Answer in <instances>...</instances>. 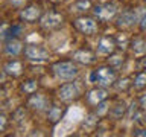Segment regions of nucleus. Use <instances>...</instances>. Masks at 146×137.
Wrapping results in <instances>:
<instances>
[{
    "label": "nucleus",
    "mask_w": 146,
    "mask_h": 137,
    "mask_svg": "<svg viewBox=\"0 0 146 137\" xmlns=\"http://www.w3.org/2000/svg\"><path fill=\"white\" fill-rule=\"evenodd\" d=\"M126 111V107H125V102H119L117 105H114L113 110H111V114L114 119H122V116L125 114Z\"/></svg>",
    "instance_id": "4be33fe9"
},
{
    "label": "nucleus",
    "mask_w": 146,
    "mask_h": 137,
    "mask_svg": "<svg viewBox=\"0 0 146 137\" xmlns=\"http://www.w3.org/2000/svg\"><path fill=\"white\" fill-rule=\"evenodd\" d=\"M3 73L11 78H18L23 73V63L18 59H9L3 64Z\"/></svg>",
    "instance_id": "ddd939ff"
},
{
    "label": "nucleus",
    "mask_w": 146,
    "mask_h": 137,
    "mask_svg": "<svg viewBox=\"0 0 146 137\" xmlns=\"http://www.w3.org/2000/svg\"><path fill=\"white\" fill-rule=\"evenodd\" d=\"M70 9L73 12H87L90 9H93V3L90 0H76L70 6Z\"/></svg>",
    "instance_id": "a211bd4d"
},
{
    "label": "nucleus",
    "mask_w": 146,
    "mask_h": 137,
    "mask_svg": "<svg viewBox=\"0 0 146 137\" xmlns=\"http://www.w3.org/2000/svg\"><path fill=\"white\" fill-rule=\"evenodd\" d=\"M145 3H146V0H145Z\"/></svg>",
    "instance_id": "c756f323"
},
{
    "label": "nucleus",
    "mask_w": 146,
    "mask_h": 137,
    "mask_svg": "<svg viewBox=\"0 0 146 137\" xmlns=\"http://www.w3.org/2000/svg\"><path fill=\"white\" fill-rule=\"evenodd\" d=\"M73 61L76 63H81V64H85V66H88V64H93L94 63V53L91 52L88 49H79L76 50V52H73Z\"/></svg>",
    "instance_id": "2eb2a0df"
},
{
    "label": "nucleus",
    "mask_w": 146,
    "mask_h": 137,
    "mask_svg": "<svg viewBox=\"0 0 146 137\" xmlns=\"http://www.w3.org/2000/svg\"><path fill=\"white\" fill-rule=\"evenodd\" d=\"M107 111H108V104L105 102V100H102L99 105H98V110H96V114H98L99 117H102V116H105L107 114Z\"/></svg>",
    "instance_id": "b1692460"
},
{
    "label": "nucleus",
    "mask_w": 146,
    "mask_h": 137,
    "mask_svg": "<svg viewBox=\"0 0 146 137\" xmlns=\"http://www.w3.org/2000/svg\"><path fill=\"white\" fill-rule=\"evenodd\" d=\"M23 2H26V0H11V3L14 5V6H21Z\"/></svg>",
    "instance_id": "bb28decb"
},
{
    "label": "nucleus",
    "mask_w": 146,
    "mask_h": 137,
    "mask_svg": "<svg viewBox=\"0 0 146 137\" xmlns=\"http://www.w3.org/2000/svg\"><path fill=\"white\" fill-rule=\"evenodd\" d=\"M116 47H117L116 38H114V37H110V35H104V37H100V40L98 43V53L111 55V53H114Z\"/></svg>",
    "instance_id": "9d476101"
},
{
    "label": "nucleus",
    "mask_w": 146,
    "mask_h": 137,
    "mask_svg": "<svg viewBox=\"0 0 146 137\" xmlns=\"http://www.w3.org/2000/svg\"><path fill=\"white\" fill-rule=\"evenodd\" d=\"M93 14L94 17L98 18L99 21H110L116 17L117 14V6L114 3H100V5H96L93 6Z\"/></svg>",
    "instance_id": "7ed1b4c3"
},
{
    "label": "nucleus",
    "mask_w": 146,
    "mask_h": 137,
    "mask_svg": "<svg viewBox=\"0 0 146 137\" xmlns=\"http://www.w3.org/2000/svg\"><path fill=\"white\" fill-rule=\"evenodd\" d=\"M62 114H64V108L58 107V105H52V107L47 110V120L55 125L56 122L61 120Z\"/></svg>",
    "instance_id": "dca6fc26"
},
{
    "label": "nucleus",
    "mask_w": 146,
    "mask_h": 137,
    "mask_svg": "<svg viewBox=\"0 0 146 137\" xmlns=\"http://www.w3.org/2000/svg\"><path fill=\"white\" fill-rule=\"evenodd\" d=\"M134 136H146V130H137L134 131Z\"/></svg>",
    "instance_id": "cd10ccee"
},
{
    "label": "nucleus",
    "mask_w": 146,
    "mask_h": 137,
    "mask_svg": "<svg viewBox=\"0 0 146 137\" xmlns=\"http://www.w3.org/2000/svg\"><path fill=\"white\" fill-rule=\"evenodd\" d=\"M108 64L114 68H120L123 64V55L122 53H111V58L108 59Z\"/></svg>",
    "instance_id": "412c9836"
},
{
    "label": "nucleus",
    "mask_w": 146,
    "mask_h": 137,
    "mask_svg": "<svg viewBox=\"0 0 146 137\" xmlns=\"http://www.w3.org/2000/svg\"><path fill=\"white\" fill-rule=\"evenodd\" d=\"M139 27H140V31H141V32H146V14L140 18V21H139Z\"/></svg>",
    "instance_id": "393cba45"
},
{
    "label": "nucleus",
    "mask_w": 146,
    "mask_h": 137,
    "mask_svg": "<svg viewBox=\"0 0 146 137\" xmlns=\"http://www.w3.org/2000/svg\"><path fill=\"white\" fill-rule=\"evenodd\" d=\"M20 90H21V93H25V94H34L36 90H38V81L36 79H26V81H23L21 82V85H20Z\"/></svg>",
    "instance_id": "f3484780"
},
{
    "label": "nucleus",
    "mask_w": 146,
    "mask_h": 137,
    "mask_svg": "<svg viewBox=\"0 0 146 137\" xmlns=\"http://www.w3.org/2000/svg\"><path fill=\"white\" fill-rule=\"evenodd\" d=\"M131 85H132V82H131L129 78H123V79H120V81H119L117 84H116L117 90H122V91H126Z\"/></svg>",
    "instance_id": "5701e85b"
},
{
    "label": "nucleus",
    "mask_w": 146,
    "mask_h": 137,
    "mask_svg": "<svg viewBox=\"0 0 146 137\" xmlns=\"http://www.w3.org/2000/svg\"><path fill=\"white\" fill-rule=\"evenodd\" d=\"M3 52H5V55H8V57L15 58L23 52V43L18 38H14L12 37V38H9L6 43H5Z\"/></svg>",
    "instance_id": "f8f14e48"
},
{
    "label": "nucleus",
    "mask_w": 146,
    "mask_h": 137,
    "mask_svg": "<svg viewBox=\"0 0 146 137\" xmlns=\"http://www.w3.org/2000/svg\"><path fill=\"white\" fill-rule=\"evenodd\" d=\"M27 107L32 108L34 111L36 113H41V111H46V110H49V99L46 98L44 94H31L29 100H27Z\"/></svg>",
    "instance_id": "1a4fd4ad"
},
{
    "label": "nucleus",
    "mask_w": 146,
    "mask_h": 137,
    "mask_svg": "<svg viewBox=\"0 0 146 137\" xmlns=\"http://www.w3.org/2000/svg\"><path fill=\"white\" fill-rule=\"evenodd\" d=\"M116 79H117L116 68L111 67L110 64L108 66H100L91 73V81H93L96 85L105 87V88L116 84Z\"/></svg>",
    "instance_id": "f257e3e1"
},
{
    "label": "nucleus",
    "mask_w": 146,
    "mask_h": 137,
    "mask_svg": "<svg viewBox=\"0 0 146 137\" xmlns=\"http://www.w3.org/2000/svg\"><path fill=\"white\" fill-rule=\"evenodd\" d=\"M135 23H137L135 12L125 11V12H122L120 15H119L116 25H117V27H120V29H129V27H132Z\"/></svg>",
    "instance_id": "4468645a"
},
{
    "label": "nucleus",
    "mask_w": 146,
    "mask_h": 137,
    "mask_svg": "<svg viewBox=\"0 0 146 137\" xmlns=\"http://www.w3.org/2000/svg\"><path fill=\"white\" fill-rule=\"evenodd\" d=\"M135 90H143L146 88V72H139L134 78V82H132Z\"/></svg>",
    "instance_id": "aec40b11"
},
{
    "label": "nucleus",
    "mask_w": 146,
    "mask_h": 137,
    "mask_svg": "<svg viewBox=\"0 0 146 137\" xmlns=\"http://www.w3.org/2000/svg\"><path fill=\"white\" fill-rule=\"evenodd\" d=\"M50 2H53V3H61L62 0H50Z\"/></svg>",
    "instance_id": "c85d7f7f"
},
{
    "label": "nucleus",
    "mask_w": 146,
    "mask_h": 137,
    "mask_svg": "<svg viewBox=\"0 0 146 137\" xmlns=\"http://www.w3.org/2000/svg\"><path fill=\"white\" fill-rule=\"evenodd\" d=\"M131 50L135 55H143L146 52V41L143 38H140V37H135L131 41Z\"/></svg>",
    "instance_id": "6ab92c4d"
},
{
    "label": "nucleus",
    "mask_w": 146,
    "mask_h": 137,
    "mask_svg": "<svg viewBox=\"0 0 146 137\" xmlns=\"http://www.w3.org/2000/svg\"><path fill=\"white\" fill-rule=\"evenodd\" d=\"M105 99H107V90H105V87H99V85L96 87V88L90 90L88 93L85 94L87 104L91 105V107H98V105Z\"/></svg>",
    "instance_id": "9b49d317"
},
{
    "label": "nucleus",
    "mask_w": 146,
    "mask_h": 137,
    "mask_svg": "<svg viewBox=\"0 0 146 137\" xmlns=\"http://www.w3.org/2000/svg\"><path fill=\"white\" fill-rule=\"evenodd\" d=\"M52 72L61 81H73L79 75V68L73 61H58L52 66Z\"/></svg>",
    "instance_id": "f03ea898"
},
{
    "label": "nucleus",
    "mask_w": 146,
    "mask_h": 137,
    "mask_svg": "<svg viewBox=\"0 0 146 137\" xmlns=\"http://www.w3.org/2000/svg\"><path fill=\"white\" fill-rule=\"evenodd\" d=\"M25 57L29 59V61H47L50 58V53L49 50L43 47V46H38V44H27L25 47Z\"/></svg>",
    "instance_id": "39448f33"
},
{
    "label": "nucleus",
    "mask_w": 146,
    "mask_h": 137,
    "mask_svg": "<svg viewBox=\"0 0 146 137\" xmlns=\"http://www.w3.org/2000/svg\"><path fill=\"white\" fill-rule=\"evenodd\" d=\"M81 91L79 87L76 85V82H67V84L61 85L58 88V98L62 100V102H72L79 98Z\"/></svg>",
    "instance_id": "423d86ee"
},
{
    "label": "nucleus",
    "mask_w": 146,
    "mask_h": 137,
    "mask_svg": "<svg viewBox=\"0 0 146 137\" xmlns=\"http://www.w3.org/2000/svg\"><path fill=\"white\" fill-rule=\"evenodd\" d=\"M2 126H0V131H5V126H6V117H5V114H2Z\"/></svg>",
    "instance_id": "a878e982"
},
{
    "label": "nucleus",
    "mask_w": 146,
    "mask_h": 137,
    "mask_svg": "<svg viewBox=\"0 0 146 137\" xmlns=\"http://www.w3.org/2000/svg\"><path fill=\"white\" fill-rule=\"evenodd\" d=\"M73 26L76 31H79L84 35H93L98 32V23L93 17H78L76 20H73Z\"/></svg>",
    "instance_id": "20e7f679"
},
{
    "label": "nucleus",
    "mask_w": 146,
    "mask_h": 137,
    "mask_svg": "<svg viewBox=\"0 0 146 137\" xmlns=\"http://www.w3.org/2000/svg\"><path fill=\"white\" fill-rule=\"evenodd\" d=\"M62 21H64V17L61 15V14H58L55 11H50V12L44 14V15L41 17L40 25L46 31H53V29H58V27L62 25Z\"/></svg>",
    "instance_id": "0eeeda50"
},
{
    "label": "nucleus",
    "mask_w": 146,
    "mask_h": 137,
    "mask_svg": "<svg viewBox=\"0 0 146 137\" xmlns=\"http://www.w3.org/2000/svg\"><path fill=\"white\" fill-rule=\"evenodd\" d=\"M41 15H43V9H41L40 5H29V6L23 8L20 11V18L26 23H35L36 20H40Z\"/></svg>",
    "instance_id": "6e6552de"
}]
</instances>
